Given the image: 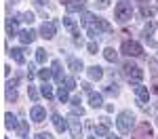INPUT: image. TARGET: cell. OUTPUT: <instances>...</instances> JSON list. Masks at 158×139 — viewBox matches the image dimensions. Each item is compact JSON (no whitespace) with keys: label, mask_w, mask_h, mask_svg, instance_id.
I'll use <instances>...</instances> for the list:
<instances>
[{"label":"cell","mask_w":158,"mask_h":139,"mask_svg":"<svg viewBox=\"0 0 158 139\" xmlns=\"http://www.w3.org/2000/svg\"><path fill=\"white\" fill-rule=\"evenodd\" d=\"M122 74H124L127 80H131V82H135V84H139V82L143 80V70H141L139 65L131 63V61H127L124 65H122Z\"/></svg>","instance_id":"obj_1"},{"label":"cell","mask_w":158,"mask_h":139,"mask_svg":"<svg viewBox=\"0 0 158 139\" xmlns=\"http://www.w3.org/2000/svg\"><path fill=\"white\" fill-rule=\"evenodd\" d=\"M133 125H135V116H133V112L124 110V112H120V114H118V118H116V126H118V131H120L122 135L131 133Z\"/></svg>","instance_id":"obj_2"},{"label":"cell","mask_w":158,"mask_h":139,"mask_svg":"<svg viewBox=\"0 0 158 139\" xmlns=\"http://www.w3.org/2000/svg\"><path fill=\"white\" fill-rule=\"evenodd\" d=\"M114 17H116L118 23H127V21L133 17V6H131V2H127V0L118 2L116 9H114Z\"/></svg>","instance_id":"obj_3"},{"label":"cell","mask_w":158,"mask_h":139,"mask_svg":"<svg viewBox=\"0 0 158 139\" xmlns=\"http://www.w3.org/2000/svg\"><path fill=\"white\" fill-rule=\"evenodd\" d=\"M120 51L127 57H141V55H143V47H141L139 42H135V40H124Z\"/></svg>","instance_id":"obj_4"},{"label":"cell","mask_w":158,"mask_h":139,"mask_svg":"<svg viewBox=\"0 0 158 139\" xmlns=\"http://www.w3.org/2000/svg\"><path fill=\"white\" fill-rule=\"evenodd\" d=\"M150 137H152V126H150V122H141L131 133V139H150Z\"/></svg>","instance_id":"obj_5"},{"label":"cell","mask_w":158,"mask_h":139,"mask_svg":"<svg viewBox=\"0 0 158 139\" xmlns=\"http://www.w3.org/2000/svg\"><path fill=\"white\" fill-rule=\"evenodd\" d=\"M55 32H57V21H44L42 27H40V36L44 40H51L55 36Z\"/></svg>","instance_id":"obj_6"},{"label":"cell","mask_w":158,"mask_h":139,"mask_svg":"<svg viewBox=\"0 0 158 139\" xmlns=\"http://www.w3.org/2000/svg\"><path fill=\"white\" fill-rule=\"evenodd\" d=\"M30 118H32L36 125L44 122V118H47V112H44V108H42V105H34V108L30 110Z\"/></svg>","instance_id":"obj_7"},{"label":"cell","mask_w":158,"mask_h":139,"mask_svg":"<svg viewBox=\"0 0 158 139\" xmlns=\"http://www.w3.org/2000/svg\"><path fill=\"white\" fill-rule=\"evenodd\" d=\"M68 126H70V131H72V135L76 139L82 137V125H80V120H78V118L70 116V118H68Z\"/></svg>","instance_id":"obj_8"},{"label":"cell","mask_w":158,"mask_h":139,"mask_svg":"<svg viewBox=\"0 0 158 139\" xmlns=\"http://www.w3.org/2000/svg\"><path fill=\"white\" fill-rule=\"evenodd\" d=\"M135 95H137V99H139V103L141 105H146L148 99H150V91H148L146 87H141V84H135Z\"/></svg>","instance_id":"obj_9"},{"label":"cell","mask_w":158,"mask_h":139,"mask_svg":"<svg viewBox=\"0 0 158 139\" xmlns=\"http://www.w3.org/2000/svg\"><path fill=\"white\" fill-rule=\"evenodd\" d=\"M19 40H21L23 44H32V42L36 40V32H32V30H23V32H19Z\"/></svg>","instance_id":"obj_10"},{"label":"cell","mask_w":158,"mask_h":139,"mask_svg":"<svg viewBox=\"0 0 158 139\" xmlns=\"http://www.w3.org/2000/svg\"><path fill=\"white\" fill-rule=\"evenodd\" d=\"M85 4H86V0H72V2L65 4V9H68V13H76V11H82Z\"/></svg>","instance_id":"obj_11"},{"label":"cell","mask_w":158,"mask_h":139,"mask_svg":"<svg viewBox=\"0 0 158 139\" xmlns=\"http://www.w3.org/2000/svg\"><path fill=\"white\" fill-rule=\"evenodd\" d=\"M51 120H53V125H55V129H57V133H63V131L68 129V122L61 118L59 114H53V118H51Z\"/></svg>","instance_id":"obj_12"},{"label":"cell","mask_w":158,"mask_h":139,"mask_svg":"<svg viewBox=\"0 0 158 139\" xmlns=\"http://www.w3.org/2000/svg\"><path fill=\"white\" fill-rule=\"evenodd\" d=\"M68 65H70V70H72L74 74H80V70L85 67L82 61H80V59H76V57H70V59H68Z\"/></svg>","instance_id":"obj_13"},{"label":"cell","mask_w":158,"mask_h":139,"mask_svg":"<svg viewBox=\"0 0 158 139\" xmlns=\"http://www.w3.org/2000/svg\"><path fill=\"white\" fill-rule=\"evenodd\" d=\"M89 78H91V80H101V78H103V70H101L99 65H91V67H89Z\"/></svg>","instance_id":"obj_14"},{"label":"cell","mask_w":158,"mask_h":139,"mask_svg":"<svg viewBox=\"0 0 158 139\" xmlns=\"http://www.w3.org/2000/svg\"><path fill=\"white\" fill-rule=\"evenodd\" d=\"M89 103H91V108H101V105H103V95L91 93V95H89Z\"/></svg>","instance_id":"obj_15"},{"label":"cell","mask_w":158,"mask_h":139,"mask_svg":"<svg viewBox=\"0 0 158 139\" xmlns=\"http://www.w3.org/2000/svg\"><path fill=\"white\" fill-rule=\"evenodd\" d=\"M9 55L13 57V61H15V63H19V65H23V63H25V57H23V49H13L11 53H9Z\"/></svg>","instance_id":"obj_16"},{"label":"cell","mask_w":158,"mask_h":139,"mask_svg":"<svg viewBox=\"0 0 158 139\" xmlns=\"http://www.w3.org/2000/svg\"><path fill=\"white\" fill-rule=\"evenodd\" d=\"M4 126H6V129H19V122H17V118H15L11 112L4 114Z\"/></svg>","instance_id":"obj_17"},{"label":"cell","mask_w":158,"mask_h":139,"mask_svg":"<svg viewBox=\"0 0 158 139\" xmlns=\"http://www.w3.org/2000/svg\"><path fill=\"white\" fill-rule=\"evenodd\" d=\"M53 78L57 80V82H63V74H61V63L59 61H53Z\"/></svg>","instance_id":"obj_18"},{"label":"cell","mask_w":158,"mask_h":139,"mask_svg":"<svg viewBox=\"0 0 158 139\" xmlns=\"http://www.w3.org/2000/svg\"><path fill=\"white\" fill-rule=\"evenodd\" d=\"M156 27H158V21H156V19H152V21H150V23H148L146 27H143V38L148 40V38L154 34V30H156Z\"/></svg>","instance_id":"obj_19"},{"label":"cell","mask_w":158,"mask_h":139,"mask_svg":"<svg viewBox=\"0 0 158 139\" xmlns=\"http://www.w3.org/2000/svg\"><path fill=\"white\" fill-rule=\"evenodd\" d=\"M103 57H106V59H108L110 63H116V59H118V53L112 49V47H108V49L103 51Z\"/></svg>","instance_id":"obj_20"},{"label":"cell","mask_w":158,"mask_h":139,"mask_svg":"<svg viewBox=\"0 0 158 139\" xmlns=\"http://www.w3.org/2000/svg\"><path fill=\"white\" fill-rule=\"evenodd\" d=\"M72 112L74 114H80V116L85 114V108L80 105V97H74V99H72Z\"/></svg>","instance_id":"obj_21"},{"label":"cell","mask_w":158,"mask_h":139,"mask_svg":"<svg viewBox=\"0 0 158 139\" xmlns=\"http://www.w3.org/2000/svg\"><path fill=\"white\" fill-rule=\"evenodd\" d=\"M95 27L101 30V32H112V25H110L106 19H95Z\"/></svg>","instance_id":"obj_22"},{"label":"cell","mask_w":158,"mask_h":139,"mask_svg":"<svg viewBox=\"0 0 158 139\" xmlns=\"http://www.w3.org/2000/svg\"><path fill=\"white\" fill-rule=\"evenodd\" d=\"M57 99H59L61 103H65V101L70 99V91H68L65 87H61L59 91H57Z\"/></svg>","instance_id":"obj_23"},{"label":"cell","mask_w":158,"mask_h":139,"mask_svg":"<svg viewBox=\"0 0 158 139\" xmlns=\"http://www.w3.org/2000/svg\"><path fill=\"white\" fill-rule=\"evenodd\" d=\"M51 76H53V70H47V67H44V70H38V78H40L42 82H49Z\"/></svg>","instance_id":"obj_24"},{"label":"cell","mask_w":158,"mask_h":139,"mask_svg":"<svg viewBox=\"0 0 158 139\" xmlns=\"http://www.w3.org/2000/svg\"><path fill=\"white\" fill-rule=\"evenodd\" d=\"M40 93H42V97L51 99V97H53V87H49V82H44V84H42V88H40Z\"/></svg>","instance_id":"obj_25"},{"label":"cell","mask_w":158,"mask_h":139,"mask_svg":"<svg viewBox=\"0 0 158 139\" xmlns=\"http://www.w3.org/2000/svg\"><path fill=\"white\" fill-rule=\"evenodd\" d=\"M17 19H19V21H25V23H32V21H34V13H19Z\"/></svg>","instance_id":"obj_26"},{"label":"cell","mask_w":158,"mask_h":139,"mask_svg":"<svg viewBox=\"0 0 158 139\" xmlns=\"http://www.w3.org/2000/svg\"><path fill=\"white\" fill-rule=\"evenodd\" d=\"M6 99H9V101H15V99H17V91H15V87H13V84H6Z\"/></svg>","instance_id":"obj_27"},{"label":"cell","mask_w":158,"mask_h":139,"mask_svg":"<svg viewBox=\"0 0 158 139\" xmlns=\"http://www.w3.org/2000/svg\"><path fill=\"white\" fill-rule=\"evenodd\" d=\"M91 23H95V15H91V13H82V25H89Z\"/></svg>","instance_id":"obj_28"},{"label":"cell","mask_w":158,"mask_h":139,"mask_svg":"<svg viewBox=\"0 0 158 139\" xmlns=\"http://www.w3.org/2000/svg\"><path fill=\"white\" fill-rule=\"evenodd\" d=\"M95 135H99V137H108V125H97L95 126Z\"/></svg>","instance_id":"obj_29"},{"label":"cell","mask_w":158,"mask_h":139,"mask_svg":"<svg viewBox=\"0 0 158 139\" xmlns=\"http://www.w3.org/2000/svg\"><path fill=\"white\" fill-rule=\"evenodd\" d=\"M61 84H65V88H68V91H74V88H76V82H74V78H72V76H65Z\"/></svg>","instance_id":"obj_30"},{"label":"cell","mask_w":158,"mask_h":139,"mask_svg":"<svg viewBox=\"0 0 158 139\" xmlns=\"http://www.w3.org/2000/svg\"><path fill=\"white\" fill-rule=\"evenodd\" d=\"M63 25L68 27V30H72V32H76L78 27H76V21H74L72 17H63Z\"/></svg>","instance_id":"obj_31"},{"label":"cell","mask_w":158,"mask_h":139,"mask_svg":"<svg viewBox=\"0 0 158 139\" xmlns=\"http://www.w3.org/2000/svg\"><path fill=\"white\" fill-rule=\"evenodd\" d=\"M17 21H19V19H9V21H6V32H9V34H15V32H17Z\"/></svg>","instance_id":"obj_32"},{"label":"cell","mask_w":158,"mask_h":139,"mask_svg":"<svg viewBox=\"0 0 158 139\" xmlns=\"http://www.w3.org/2000/svg\"><path fill=\"white\" fill-rule=\"evenodd\" d=\"M36 61L38 63H44V61H47V51H44V49H38L36 51Z\"/></svg>","instance_id":"obj_33"},{"label":"cell","mask_w":158,"mask_h":139,"mask_svg":"<svg viewBox=\"0 0 158 139\" xmlns=\"http://www.w3.org/2000/svg\"><path fill=\"white\" fill-rule=\"evenodd\" d=\"M148 65H150L152 76H158V61H156V59H150V61H148Z\"/></svg>","instance_id":"obj_34"},{"label":"cell","mask_w":158,"mask_h":139,"mask_svg":"<svg viewBox=\"0 0 158 139\" xmlns=\"http://www.w3.org/2000/svg\"><path fill=\"white\" fill-rule=\"evenodd\" d=\"M103 93H106V95H110V97H116V95H118V87H116V84H110Z\"/></svg>","instance_id":"obj_35"},{"label":"cell","mask_w":158,"mask_h":139,"mask_svg":"<svg viewBox=\"0 0 158 139\" xmlns=\"http://www.w3.org/2000/svg\"><path fill=\"white\" fill-rule=\"evenodd\" d=\"M27 95H30V99H32V101H38V91L32 87V84L27 87Z\"/></svg>","instance_id":"obj_36"},{"label":"cell","mask_w":158,"mask_h":139,"mask_svg":"<svg viewBox=\"0 0 158 139\" xmlns=\"http://www.w3.org/2000/svg\"><path fill=\"white\" fill-rule=\"evenodd\" d=\"M141 15H143V17H148V19H150V17H152V15H154V11H152V9H150V6H148V4H141Z\"/></svg>","instance_id":"obj_37"},{"label":"cell","mask_w":158,"mask_h":139,"mask_svg":"<svg viewBox=\"0 0 158 139\" xmlns=\"http://www.w3.org/2000/svg\"><path fill=\"white\" fill-rule=\"evenodd\" d=\"M17 133H19V135H21V137H25V135H27V122H19V129H17Z\"/></svg>","instance_id":"obj_38"},{"label":"cell","mask_w":158,"mask_h":139,"mask_svg":"<svg viewBox=\"0 0 158 139\" xmlns=\"http://www.w3.org/2000/svg\"><path fill=\"white\" fill-rule=\"evenodd\" d=\"M86 34H89V38H93V40H95V38L99 36V30H97V27H91V25H89V27H86Z\"/></svg>","instance_id":"obj_39"},{"label":"cell","mask_w":158,"mask_h":139,"mask_svg":"<svg viewBox=\"0 0 158 139\" xmlns=\"http://www.w3.org/2000/svg\"><path fill=\"white\" fill-rule=\"evenodd\" d=\"M86 51H89L91 55H97V44H95V42H89V44H86Z\"/></svg>","instance_id":"obj_40"},{"label":"cell","mask_w":158,"mask_h":139,"mask_svg":"<svg viewBox=\"0 0 158 139\" xmlns=\"http://www.w3.org/2000/svg\"><path fill=\"white\" fill-rule=\"evenodd\" d=\"M95 4H97V9H108L110 0H99V2H95Z\"/></svg>","instance_id":"obj_41"},{"label":"cell","mask_w":158,"mask_h":139,"mask_svg":"<svg viewBox=\"0 0 158 139\" xmlns=\"http://www.w3.org/2000/svg\"><path fill=\"white\" fill-rule=\"evenodd\" d=\"M36 139H53V135H51V133H38Z\"/></svg>","instance_id":"obj_42"},{"label":"cell","mask_w":158,"mask_h":139,"mask_svg":"<svg viewBox=\"0 0 158 139\" xmlns=\"http://www.w3.org/2000/svg\"><path fill=\"white\" fill-rule=\"evenodd\" d=\"M27 78H30V80L34 78V65H32V63H30V67H27Z\"/></svg>","instance_id":"obj_43"},{"label":"cell","mask_w":158,"mask_h":139,"mask_svg":"<svg viewBox=\"0 0 158 139\" xmlns=\"http://www.w3.org/2000/svg\"><path fill=\"white\" fill-rule=\"evenodd\" d=\"M47 2H49V0H34V4H36V6H44Z\"/></svg>","instance_id":"obj_44"},{"label":"cell","mask_w":158,"mask_h":139,"mask_svg":"<svg viewBox=\"0 0 158 139\" xmlns=\"http://www.w3.org/2000/svg\"><path fill=\"white\" fill-rule=\"evenodd\" d=\"M61 2H65V4H68V2H72V0H61Z\"/></svg>","instance_id":"obj_45"},{"label":"cell","mask_w":158,"mask_h":139,"mask_svg":"<svg viewBox=\"0 0 158 139\" xmlns=\"http://www.w3.org/2000/svg\"><path fill=\"white\" fill-rule=\"evenodd\" d=\"M139 2H143V4H146V2H148V0H139Z\"/></svg>","instance_id":"obj_46"},{"label":"cell","mask_w":158,"mask_h":139,"mask_svg":"<svg viewBox=\"0 0 158 139\" xmlns=\"http://www.w3.org/2000/svg\"><path fill=\"white\" fill-rule=\"evenodd\" d=\"M156 11H158V0H156Z\"/></svg>","instance_id":"obj_47"},{"label":"cell","mask_w":158,"mask_h":139,"mask_svg":"<svg viewBox=\"0 0 158 139\" xmlns=\"http://www.w3.org/2000/svg\"><path fill=\"white\" fill-rule=\"evenodd\" d=\"M110 139H118V137H110Z\"/></svg>","instance_id":"obj_48"},{"label":"cell","mask_w":158,"mask_h":139,"mask_svg":"<svg viewBox=\"0 0 158 139\" xmlns=\"http://www.w3.org/2000/svg\"><path fill=\"white\" fill-rule=\"evenodd\" d=\"M156 125H158V118H156Z\"/></svg>","instance_id":"obj_49"},{"label":"cell","mask_w":158,"mask_h":139,"mask_svg":"<svg viewBox=\"0 0 158 139\" xmlns=\"http://www.w3.org/2000/svg\"><path fill=\"white\" fill-rule=\"evenodd\" d=\"M91 139H93V137H91Z\"/></svg>","instance_id":"obj_50"}]
</instances>
